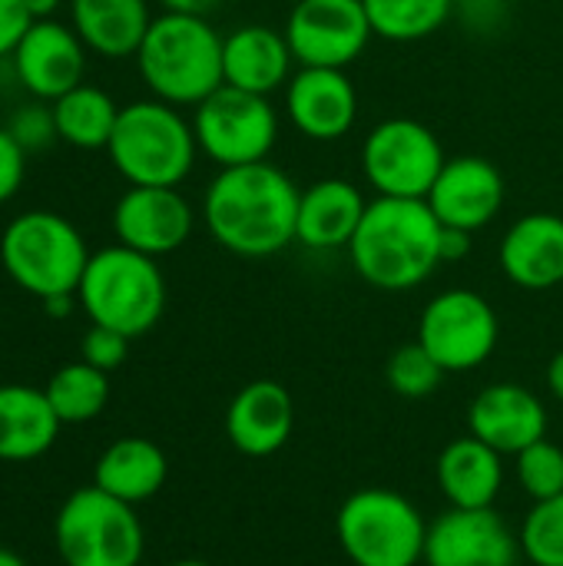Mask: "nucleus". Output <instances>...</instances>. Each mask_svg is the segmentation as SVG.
<instances>
[{
    "instance_id": "6",
    "label": "nucleus",
    "mask_w": 563,
    "mask_h": 566,
    "mask_svg": "<svg viewBox=\"0 0 563 566\" xmlns=\"http://www.w3.org/2000/svg\"><path fill=\"white\" fill-rule=\"evenodd\" d=\"M90 252L80 229L46 209L20 212L0 235V265L33 298L76 295Z\"/></svg>"
},
{
    "instance_id": "17",
    "label": "nucleus",
    "mask_w": 563,
    "mask_h": 566,
    "mask_svg": "<svg viewBox=\"0 0 563 566\" xmlns=\"http://www.w3.org/2000/svg\"><path fill=\"white\" fill-rule=\"evenodd\" d=\"M468 434L498 454L514 458L534 441L548 438V408L528 385L498 381L475 395L468 408Z\"/></svg>"
},
{
    "instance_id": "33",
    "label": "nucleus",
    "mask_w": 563,
    "mask_h": 566,
    "mask_svg": "<svg viewBox=\"0 0 563 566\" xmlns=\"http://www.w3.org/2000/svg\"><path fill=\"white\" fill-rule=\"evenodd\" d=\"M129 342L133 338H126L123 332H113L106 325H90V332L80 342V358L86 365H93V368H100V371L110 375V371H116L126 361Z\"/></svg>"
},
{
    "instance_id": "38",
    "label": "nucleus",
    "mask_w": 563,
    "mask_h": 566,
    "mask_svg": "<svg viewBox=\"0 0 563 566\" xmlns=\"http://www.w3.org/2000/svg\"><path fill=\"white\" fill-rule=\"evenodd\" d=\"M166 10H179V13H199V17H206L209 10H216V7H222L226 0H159Z\"/></svg>"
},
{
    "instance_id": "27",
    "label": "nucleus",
    "mask_w": 563,
    "mask_h": 566,
    "mask_svg": "<svg viewBox=\"0 0 563 566\" xmlns=\"http://www.w3.org/2000/svg\"><path fill=\"white\" fill-rule=\"evenodd\" d=\"M119 109L113 96L100 86H73L60 99H53V126L56 139L76 146V149H106L110 136L116 129Z\"/></svg>"
},
{
    "instance_id": "18",
    "label": "nucleus",
    "mask_w": 563,
    "mask_h": 566,
    "mask_svg": "<svg viewBox=\"0 0 563 566\" xmlns=\"http://www.w3.org/2000/svg\"><path fill=\"white\" fill-rule=\"evenodd\" d=\"M285 109L305 139L335 143L358 119V93L345 70L302 66L285 86Z\"/></svg>"
},
{
    "instance_id": "37",
    "label": "nucleus",
    "mask_w": 563,
    "mask_h": 566,
    "mask_svg": "<svg viewBox=\"0 0 563 566\" xmlns=\"http://www.w3.org/2000/svg\"><path fill=\"white\" fill-rule=\"evenodd\" d=\"M471 252V232L465 229H441V262H461Z\"/></svg>"
},
{
    "instance_id": "41",
    "label": "nucleus",
    "mask_w": 563,
    "mask_h": 566,
    "mask_svg": "<svg viewBox=\"0 0 563 566\" xmlns=\"http://www.w3.org/2000/svg\"><path fill=\"white\" fill-rule=\"evenodd\" d=\"M23 7H27V13L33 20H46V17H53V10L60 7V0H23Z\"/></svg>"
},
{
    "instance_id": "15",
    "label": "nucleus",
    "mask_w": 563,
    "mask_h": 566,
    "mask_svg": "<svg viewBox=\"0 0 563 566\" xmlns=\"http://www.w3.org/2000/svg\"><path fill=\"white\" fill-rule=\"evenodd\" d=\"M508 199V182L501 169L484 156H455L438 172L428 206L448 229L478 232L498 219Z\"/></svg>"
},
{
    "instance_id": "20",
    "label": "nucleus",
    "mask_w": 563,
    "mask_h": 566,
    "mask_svg": "<svg viewBox=\"0 0 563 566\" xmlns=\"http://www.w3.org/2000/svg\"><path fill=\"white\" fill-rule=\"evenodd\" d=\"M504 275L528 292H548L563 282V219L554 212L521 216L501 242Z\"/></svg>"
},
{
    "instance_id": "35",
    "label": "nucleus",
    "mask_w": 563,
    "mask_h": 566,
    "mask_svg": "<svg viewBox=\"0 0 563 566\" xmlns=\"http://www.w3.org/2000/svg\"><path fill=\"white\" fill-rule=\"evenodd\" d=\"M23 153L27 149L13 139V133L0 129V202L17 196V189L23 186V172H27Z\"/></svg>"
},
{
    "instance_id": "2",
    "label": "nucleus",
    "mask_w": 563,
    "mask_h": 566,
    "mask_svg": "<svg viewBox=\"0 0 563 566\" xmlns=\"http://www.w3.org/2000/svg\"><path fill=\"white\" fill-rule=\"evenodd\" d=\"M441 229L425 199L378 196L348 242L352 265L378 292L418 289L441 265Z\"/></svg>"
},
{
    "instance_id": "7",
    "label": "nucleus",
    "mask_w": 563,
    "mask_h": 566,
    "mask_svg": "<svg viewBox=\"0 0 563 566\" xmlns=\"http://www.w3.org/2000/svg\"><path fill=\"white\" fill-rule=\"evenodd\" d=\"M335 541L355 566H418L428 521L392 488H362L335 514Z\"/></svg>"
},
{
    "instance_id": "30",
    "label": "nucleus",
    "mask_w": 563,
    "mask_h": 566,
    "mask_svg": "<svg viewBox=\"0 0 563 566\" xmlns=\"http://www.w3.org/2000/svg\"><path fill=\"white\" fill-rule=\"evenodd\" d=\"M521 554L534 566H563V494L538 501L521 531Z\"/></svg>"
},
{
    "instance_id": "34",
    "label": "nucleus",
    "mask_w": 563,
    "mask_h": 566,
    "mask_svg": "<svg viewBox=\"0 0 563 566\" xmlns=\"http://www.w3.org/2000/svg\"><path fill=\"white\" fill-rule=\"evenodd\" d=\"M10 133H13V139H17L23 149L46 146L50 139H56L53 113H43L40 106H30V109H23V113H17V116H13Z\"/></svg>"
},
{
    "instance_id": "12",
    "label": "nucleus",
    "mask_w": 563,
    "mask_h": 566,
    "mask_svg": "<svg viewBox=\"0 0 563 566\" xmlns=\"http://www.w3.org/2000/svg\"><path fill=\"white\" fill-rule=\"evenodd\" d=\"M285 40L302 66H352L375 36L365 0H299L285 20Z\"/></svg>"
},
{
    "instance_id": "32",
    "label": "nucleus",
    "mask_w": 563,
    "mask_h": 566,
    "mask_svg": "<svg viewBox=\"0 0 563 566\" xmlns=\"http://www.w3.org/2000/svg\"><path fill=\"white\" fill-rule=\"evenodd\" d=\"M514 474L521 491L538 504L563 494V448L551 438L534 441L521 454H514Z\"/></svg>"
},
{
    "instance_id": "39",
    "label": "nucleus",
    "mask_w": 563,
    "mask_h": 566,
    "mask_svg": "<svg viewBox=\"0 0 563 566\" xmlns=\"http://www.w3.org/2000/svg\"><path fill=\"white\" fill-rule=\"evenodd\" d=\"M548 391L557 398V401H563V352H557L554 358H551V365H548Z\"/></svg>"
},
{
    "instance_id": "8",
    "label": "nucleus",
    "mask_w": 563,
    "mask_h": 566,
    "mask_svg": "<svg viewBox=\"0 0 563 566\" xmlns=\"http://www.w3.org/2000/svg\"><path fill=\"white\" fill-rule=\"evenodd\" d=\"M53 544L66 566H139L146 534L133 504L90 484L60 504Z\"/></svg>"
},
{
    "instance_id": "21",
    "label": "nucleus",
    "mask_w": 563,
    "mask_h": 566,
    "mask_svg": "<svg viewBox=\"0 0 563 566\" xmlns=\"http://www.w3.org/2000/svg\"><path fill=\"white\" fill-rule=\"evenodd\" d=\"M292 46L285 33L262 23H246L222 36V76L226 86L269 96L292 80Z\"/></svg>"
},
{
    "instance_id": "10",
    "label": "nucleus",
    "mask_w": 563,
    "mask_h": 566,
    "mask_svg": "<svg viewBox=\"0 0 563 566\" xmlns=\"http://www.w3.org/2000/svg\"><path fill=\"white\" fill-rule=\"evenodd\" d=\"M445 163L441 139L408 116L378 123L362 143V169L378 196L428 199Z\"/></svg>"
},
{
    "instance_id": "13",
    "label": "nucleus",
    "mask_w": 563,
    "mask_h": 566,
    "mask_svg": "<svg viewBox=\"0 0 563 566\" xmlns=\"http://www.w3.org/2000/svg\"><path fill=\"white\" fill-rule=\"evenodd\" d=\"M521 537L494 511L448 507L428 524L425 566H518Z\"/></svg>"
},
{
    "instance_id": "5",
    "label": "nucleus",
    "mask_w": 563,
    "mask_h": 566,
    "mask_svg": "<svg viewBox=\"0 0 563 566\" xmlns=\"http://www.w3.org/2000/svg\"><path fill=\"white\" fill-rule=\"evenodd\" d=\"M106 153L129 186H179L192 172L199 143L176 106L136 99L119 109Z\"/></svg>"
},
{
    "instance_id": "4",
    "label": "nucleus",
    "mask_w": 563,
    "mask_h": 566,
    "mask_svg": "<svg viewBox=\"0 0 563 566\" xmlns=\"http://www.w3.org/2000/svg\"><path fill=\"white\" fill-rule=\"evenodd\" d=\"M76 298L93 325L139 338L153 332L166 312V279L153 255L110 245L90 255Z\"/></svg>"
},
{
    "instance_id": "9",
    "label": "nucleus",
    "mask_w": 563,
    "mask_h": 566,
    "mask_svg": "<svg viewBox=\"0 0 563 566\" xmlns=\"http://www.w3.org/2000/svg\"><path fill=\"white\" fill-rule=\"evenodd\" d=\"M192 133L199 149L219 166H249L265 163L279 139V116L269 96L246 93L236 86H219L196 106Z\"/></svg>"
},
{
    "instance_id": "11",
    "label": "nucleus",
    "mask_w": 563,
    "mask_h": 566,
    "mask_svg": "<svg viewBox=\"0 0 563 566\" xmlns=\"http://www.w3.org/2000/svg\"><path fill=\"white\" fill-rule=\"evenodd\" d=\"M501 338L498 312L471 289H448L435 295L418 318V345L451 375L481 368Z\"/></svg>"
},
{
    "instance_id": "3",
    "label": "nucleus",
    "mask_w": 563,
    "mask_h": 566,
    "mask_svg": "<svg viewBox=\"0 0 563 566\" xmlns=\"http://www.w3.org/2000/svg\"><path fill=\"white\" fill-rule=\"evenodd\" d=\"M136 63L153 96L169 106H199L226 83L222 36L199 13L166 10L153 17Z\"/></svg>"
},
{
    "instance_id": "31",
    "label": "nucleus",
    "mask_w": 563,
    "mask_h": 566,
    "mask_svg": "<svg viewBox=\"0 0 563 566\" xmlns=\"http://www.w3.org/2000/svg\"><path fill=\"white\" fill-rule=\"evenodd\" d=\"M448 371L418 345V342H408L402 348L392 352L388 365H385V381L388 388L398 395V398H408V401H418V398H428L441 388V378Z\"/></svg>"
},
{
    "instance_id": "26",
    "label": "nucleus",
    "mask_w": 563,
    "mask_h": 566,
    "mask_svg": "<svg viewBox=\"0 0 563 566\" xmlns=\"http://www.w3.org/2000/svg\"><path fill=\"white\" fill-rule=\"evenodd\" d=\"M73 30L86 43V50L123 60L136 56L153 17L146 0H73Z\"/></svg>"
},
{
    "instance_id": "22",
    "label": "nucleus",
    "mask_w": 563,
    "mask_h": 566,
    "mask_svg": "<svg viewBox=\"0 0 563 566\" xmlns=\"http://www.w3.org/2000/svg\"><path fill=\"white\" fill-rule=\"evenodd\" d=\"M368 202L348 179H319L299 196L295 242L312 252L348 249Z\"/></svg>"
},
{
    "instance_id": "36",
    "label": "nucleus",
    "mask_w": 563,
    "mask_h": 566,
    "mask_svg": "<svg viewBox=\"0 0 563 566\" xmlns=\"http://www.w3.org/2000/svg\"><path fill=\"white\" fill-rule=\"evenodd\" d=\"M30 23L33 17L27 13L23 0H0V56L17 50Z\"/></svg>"
},
{
    "instance_id": "43",
    "label": "nucleus",
    "mask_w": 563,
    "mask_h": 566,
    "mask_svg": "<svg viewBox=\"0 0 563 566\" xmlns=\"http://www.w3.org/2000/svg\"><path fill=\"white\" fill-rule=\"evenodd\" d=\"M169 566H212V564H206V560H176V564H169Z\"/></svg>"
},
{
    "instance_id": "19",
    "label": "nucleus",
    "mask_w": 563,
    "mask_h": 566,
    "mask_svg": "<svg viewBox=\"0 0 563 566\" xmlns=\"http://www.w3.org/2000/svg\"><path fill=\"white\" fill-rule=\"evenodd\" d=\"M295 431V401L285 385L259 378L236 391L226 408V438L246 458L279 454Z\"/></svg>"
},
{
    "instance_id": "28",
    "label": "nucleus",
    "mask_w": 563,
    "mask_h": 566,
    "mask_svg": "<svg viewBox=\"0 0 563 566\" xmlns=\"http://www.w3.org/2000/svg\"><path fill=\"white\" fill-rule=\"evenodd\" d=\"M43 391L60 424H86L100 418L110 401V375L80 358V361L56 368L50 381L43 385Z\"/></svg>"
},
{
    "instance_id": "16",
    "label": "nucleus",
    "mask_w": 563,
    "mask_h": 566,
    "mask_svg": "<svg viewBox=\"0 0 563 566\" xmlns=\"http://www.w3.org/2000/svg\"><path fill=\"white\" fill-rule=\"evenodd\" d=\"M86 43L80 40L76 30L63 27L60 20H33L17 43L13 66L20 83L37 96V99H60L73 86L83 83L86 70Z\"/></svg>"
},
{
    "instance_id": "40",
    "label": "nucleus",
    "mask_w": 563,
    "mask_h": 566,
    "mask_svg": "<svg viewBox=\"0 0 563 566\" xmlns=\"http://www.w3.org/2000/svg\"><path fill=\"white\" fill-rule=\"evenodd\" d=\"M70 308H73V295H53V298H43V312H46V315H53V318L70 315Z\"/></svg>"
},
{
    "instance_id": "29",
    "label": "nucleus",
    "mask_w": 563,
    "mask_h": 566,
    "mask_svg": "<svg viewBox=\"0 0 563 566\" xmlns=\"http://www.w3.org/2000/svg\"><path fill=\"white\" fill-rule=\"evenodd\" d=\"M455 0H365L375 36L415 43L438 33L451 17Z\"/></svg>"
},
{
    "instance_id": "1",
    "label": "nucleus",
    "mask_w": 563,
    "mask_h": 566,
    "mask_svg": "<svg viewBox=\"0 0 563 566\" xmlns=\"http://www.w3.org/2000/svg\"><path fill=\"white\" fill-rule=\"evenodd\" d=\"M299 196L289 172L265 163L229 166L202 196L209 235L239 259H269L295 242Z\"/></svg>"
},
{
    "instance_id": "42",
    "label": "nucleus",
    "mask_w": 563,
    "mask_h": 566,
    "mask_svg": "<svg viewBox=\"0 0 563 566\" xmlns=\"http://www.w3.org/2000/svg\"><path fill=\"white\" fill-rule=\"evenodd\" d=\"M0 566H27V564H23V557H17L10 547H0Z\"/></svg>"
},
{
    "instance_id": "14",
    "label": "nucleus",
    "mask_w": 563,
    "mask_h": 566,
    "mask_svg": "<svg viewBox=\"0 0 563 566\" xmlns=\"http://www.w3.org/2000/svg\"><path fill=\"white\" fill-rule=\"evenodd\" d=\"M192 226V206L176 186H129L113 209V232L119 245L153 259L183 249Z\"/></svg>"
},
{
    "instance_id": "23",
    "label": "nucleus",
    "mask_w": 563,
    "mask_h": 566,
    "mask_svg": "<svg viewBox=\"0 0 563 566\" xmlns=\"http://www.w3.org/2000/svg\"><path fill=\"white\" fill-rule=\"evenodd\" d=\"M435 478L448 507H461V511L494 507L504 488V454H498L475 434H465L445 444L435 464Z\"/></svg>"
},
{
    "instance_id": "25",
    "label": "nucleus",
    "mask_w": 563,
    "mask_h": 566,
    "mask_svg": "<svg viewBox=\"0 0 563 566\" xmlns=\"http://www.w3.org/2000/svg\"><path fill=\"white\" fill-rule=\"evenodd\" d=\"M169 478V461L159 444L149 438H119L113 441L96 468H93V484L126 504H143L153 501Z\"/></svg>"
},
{
    "instance_id": "24",
    "label": "nucleus",
    "mask_w": 563,
    "mask_h": 566,
    "mask_svg": "<svg viewBox=\"0 0 563 566\" xmlns=\"http://www.w3.org/2000/svg\"><path fill=\"white\" fill-rule=\"evenodd\" d=\"M60 418L43 388L0 385V461L23 464L43 458L60 434Z\"/></svg>"
}]
</instances>
